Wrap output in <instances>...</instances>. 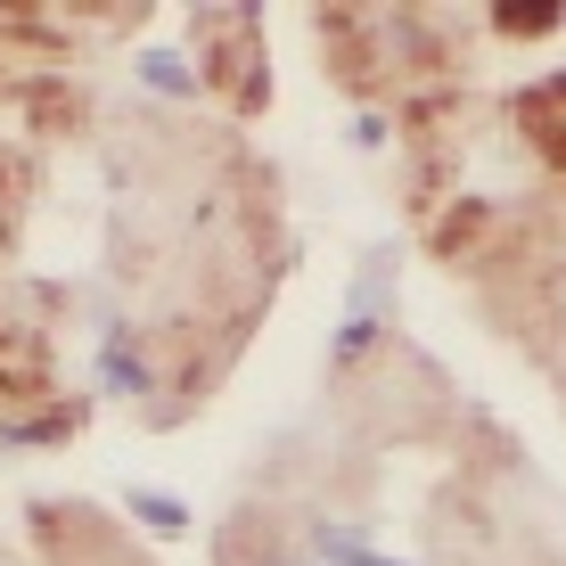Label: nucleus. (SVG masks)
Masks as SVG:
<instances>
[{"label": "nucleus", "mask_w": 566, "mask_h": 566, "mask_svg": "<svg viewBox=\"0 0 566 566\" xmlns=\"http://www.w3.org/2000/svg\"><path fill=\"white\" fill-rule=\"evenodd\" d=\"M312 542H321V551L337 558V566H395V558H378V551H369V542H354V534H345V525H321V534H312Z\"/></svg>", "instance_id": "obj_1"}, {"label": "nucleus", "mask_w": 566, "mask_h": 566, "mask_svg": "<svg viewBox=\"0 0 566 566\" xmlns=\"http://www.w3.org/2000/svg\"><path fill=\"white\" fill-rule=\"evenodd\" d=\"M255 566H304V558H255Z\"/></svg>", "instance_id": "obj_2"}]
</instances>
